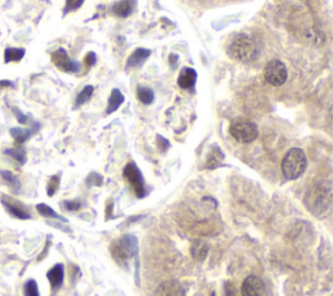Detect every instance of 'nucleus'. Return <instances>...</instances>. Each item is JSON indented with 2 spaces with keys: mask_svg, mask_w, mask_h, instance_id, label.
I'll list each match as a JSON object with an SVG mask.
<instances>
[{
  "mask_svg": "<svg viewBox=\"0 0 333 296\" xmlns=\"http://www.w3.org/2000/svg\"><path fill=\"white\" fill-rule=\"evenodd\" d=\"M124 101L125 98L121 91L117 90V88L112 90L111 95H110V98H108V104H107V109H106V113H107V115H111V113H113L114 111H117L118 108L121 107V104Z\"/></svg>",
  "mask_w": 333,
  "mask_h": 296,
  "instance_id": "15",
  "label": "nucleus"
},
{
  "mask_svg": "<svg viewBox=\"0 0 333 296\" xmlns=\"http://www.w3.org/2000/svg\"><path fill=\"white\" fill-rule=\"evenodd\" d=\"M1 203H3L4 208L8 211V213H10L13 217H17V219L20 220L31 219V215L29 213V211L24 208V206H21L20 202H14L10 198L5 196V198L1 199Z\"/></svg>",
  "mask_w": 333,
  "mask_h": 296,
  "instance_id": "9",
  "label": "nucleus"
},
{
  "mask_svg": "<svg viewBox=\"0 0 333 296\" xmlns=\"http://www.w3.org/2000/svg\"><path fill=\"white\" fill-rule=\"evenodd\" d=\"M137 95H138L139 101H141V103H143V104H146V105L151 104L152 101H154V99H155L154 91H152L151 88H148V87H139L138 91H137Z\"/></svg>",
  "mask_w": 333,
  "mask_h": 296,
  "instance_id": "22",
  "label": "nucleus"
},
{
  "mask_svg": "<svg viewBox=\"0 0 333 296\" xmlns=\"http://www.w3.org/2000/svg\"><path fill=\"white\" fill-rule=\"evenodd\" d=\"M124 178L130 183L131 189L138 198H143L146 195L145 179L141 170L134 162H129L124 169Z\"/></svg>",
  "mask_w": 333,
  "mask_h": 296,
  "instance_id": "6",
  "label": "nucleus"
},
{
  "mask_svg": "<svg viewBox=\"0 0 333 296\" xmlns=\"http://www.w3.org/2000/svg\"><path fill=\"white\" fill-rule=\"evenodd\" d=\"M5 153H7L8 156H10L12 158H14L16 161L20 162L21 165H24L25 162H26V151H25L24 147H21V146H18V147L16 148L7 149Z\"/></svg>",
  "mask_w": 333,
  "mask_h": 296,
  "instance_id": "20",
  "label": "nucleus"
},
{
  "mask_svg": "<svg viewBox=\"0 0 333 296\" xmlns=\"http://www.w3.org/2000/svg\"><path fill=\"white\" fill-rule=\"evenodd\" d=\"M264 78L271 86L280 87L288 79V69L281 60H271L264 68Z\"/></svg>",
  "mask_w": 333,
  "mask_h": 296,
  "instance_id": "5",
  "label": "nucleus"
},
{
  "mask_svg": "<svg viewBox=\"0 0 333 296\" xmlns=\"http://www.w3.org/2000/svg\"><path fill=\"white\" fill-rule=\"evenodd\" d=\"M64 206L68 211H78L81 208V203L74 200V202H64Z\"/></svg>",
  "mask_w": 333,
  "mask_h": 296,
  "instance_id": "28",
  "label": "nucleus"
},
{
  "mask_svg": "<svg viewBox=\"0 0 333 296\" xmlns=\"http://www.w3.org/2000/svg\"><path fill=\"white\" fill-rule=\"evenodd\" d=\"M0 175H1V178L7 183L9 189H12L13 191H18L21 189V182L16 174H13L9 170H1Z\"/></svg>",
  "mask_w": 333,
  "mask_h": 296,
  "instance_id": "18",
  "label": "nucleus"
},
{
  "mask_svg": "<svg viewBox=\"0 0 333 296\" xmlns=\"http://www.w3.org/2000/svg\"><path fill=\"white\" fill-rule=\"evenodd\" d=\"M195 82H197V72L193 68H182L181 73L179 77V86L184 90H189V88L194 87Z\"/></svg>",
  "mask_w": 333,
  "mask_h": 296,
  "instance_id": "11",
  "label": "nucleus"
},
{
  "mask_svg": "<svg viewBox=\"0 0 333 296\" xmlns=\"http://www.w3.org/2000/svg\"><path fill=\"white\" fill-rule=\"evenodd\" d=\"M228 54L234 60L242 61V63H249V61L255 60L258 54H259V51H258L255 42L252 41L249 35L238 34L229 43Z\"/></svg>",
  "mask_w": 333,
  "mask_h": 296,
  "instance_id": "1",
  "label": "nucleus"
},
{
  "mask_svg": "<svg viewBox=\"0 0 333 296\" xmlns=\"http://www.w3.org/2000/svg\"><path fill=\"white\" fill-rule=\"evenodd\" d=\"M0 86H5V87H7V86H10V87H13V84L10 83L9 81H1L0 82Z\"/></svg>",
  "mask_w": 333,
  "mask_h": 296,
  "instance_id": "30",
  "label": "nucleus"
},
{
  "mask_svg": "<svg viewBox=\"0 0 333 296\" xmlns=\"http://www.w3.org/2000/svg\"><path fill=\"white\" fill-rule=\"evenodd\" d=\"M135 0H121L113 7V13L117 17L126 18L134 12Z\"/></svg>",
  "mask_w": 333,
  "mask_h": 296,
  "instance_id": "14",
  "label": "nucleus"
},
{
  "mask_svg": "<svg viewBox=\"0 0 333 296\" xmlns=\"http://www.w3.org/2000/svg\"><path fill=\"white\" fill-rule=\"evenodd\" d=\"M14 113H16V116H17V118H18V122H20V124H26V122H27L26 116L22 115V113H21L18 109H16V111H14Z\"/></svg>",
  "mask_w": 333,
  "mask_h": 296,
  "instance_id": "29",
  "label": "nucleus"
},
{
  "mask_svg": "<svg viewBox=\"0 0 333 296\" xmlns=\"http://www.w3.org/2000/svg\"><path fill=\"white\" fill-rule=\"evenodd\" d=\"M47 278L52 289H60L63 282H64V266H63V264H56L54 268H51L47 273Z\"/></svg>",
  "mask_w": 333,
  "mask_h": 296,
  "instance_id": "12",
  "label": "nucleus"
},
{
  "mask_svg": "<svg viewBox=\"0 0 333 296\" xmlns=\"http://www.w3.org/2000/svg\"><path fill=\"white\" fill-rule=\"evenodd\" d=\"M85 0H67V4H65V13L71 12V10H76L81 7L84 4Z\"/></svg>",
  "mask_w": 333,
  "mask_h": 296,
  "instance_id": "26",
  "label": "nucleus"
},
{
  "mask_svg": "<svg viewBox=\"0 0 333 296\" xmlns=\"http://www.w3.org/2000/svg\"><path fill=\"white\" fill-rule=\"evenodd\" d=\"M95 60H97V56H95L94 52H89V54L85 56L84 63H85V65H86V67L90 68V67H93V65L95 64Z\"/></svg>",
  "mask_w": 333,
  "mask_h": 296,
  "instance_id": "27",
  "label": "nucleus"
},
{
  "mask_svg": "<svg viewBox=\"0 0 333 296\" xmlns=\"http://www.w3.org/2000/svg\"><path fill=\"white\" fill-rule=\"evenodd\" d=\"M111 252L113 259L118 264L126 265L129 257L134 256L135 252H137V239L131 235L124 236L120 242L112 243Z\"/></svg>",
  "mask_w": 333,
  "mask_h": 296,
  "instance_id": "4",
  "label": "nucleus"
},
{
  "mask_svg": "<svg viewBox=\"0 0 333 296\" xmlns=\"http://www.w3.org/2000/svg\"><path fill=\"white\" fill-rule=\"evenodd\" d=\"M51 60L57 69H60L61 72H65V73H73V72L80 71V64L68 56L64 48H59L55 51L54 54L51 55Z\"/></svg>",
  "mask_w": 333,
  "mask_h": 296,
  "instance_id": "7",
  "label": "nucleus"
},
{
  "mask_svg": "<svg viewBox=\"0 0 333 296\" xmlns=\"http://www.w3.org/2000/svg\"><path fill=\"white\" fill-rule=\"evenodd\" d=\"M34 132H35V129L13 128V129H10V135L13 137L14 142H16V145L21 146V145H24L25 142L30 138Z\"/></svg>",
  "mask_w": 333,
  "mask_h": 296,
  "instance_id": "16",
  "label": "nucleus"
},
{
  "mask_svg": "<svg viewBox=\"0 0 333 296\" xmlns=\"http://www.w3.org/2000/svg\"><path fill=\"white\" fill-rule=\"evenodd\" d=\"M209 244H206L202 240H197L193 243L192 246V255L197 261H203L206 259V256L209 253Z\"/></svg>",
  "mask_w": 333,
  "mask_h": 296,
  "instance_id": "17",
  "label": "nucleus"
},
{
  "mask_svg": "<svg viewBox=\"0 0 333 296\" xmlns=\"http://www.w3.org/2000/svg\"><path fill=\"white\" fill-rule=\"evenodd\" d=\"M151 55V51L147 50V48H137V50L133 51V54L129 56L128 63H126V67L128 68H138L141 67Z\"/></svg>",
  "mask_w": 333,
  "mask_h": 296,
  "instance_id": "13",
  "label": "nucleus"
},
{
  "mask_svg": "<svg viewBox=\"0 0 333 296\" xmlns=\"http://www.w3.org/2000/svg\"><path fill=\"white\" fill-rule=\"evenodd\" d=\"M159 296H184L185 291L181 287L179 282L176 281H168V282L162 283L158 289Z\"/></svg>",
  "mask_w": 333,
  "mask_h": 296,
  "instance_id": "10",
  "label": "nucleus"
},
{
  "mask_svg": "<svg viewBox=\"0 0 333 296\" xmlns=\"http://www.w3.org/2000/svg\"><path fill=\"white\" fill-rule=\"evenodd\" d=\"M37 211L39 213H41L43 217H50V219H56V220H61V221H67V220L63 217V216L57 215L56 212H55L54 209L51 208V207H48L47 204H44V203H41V204H38L37 206Z\"/></svg>",
  "mask_w": 333,
  "mask_h": 296,
  "instance_id": "21",
  "label": "nucleus"
},
{
  "mask_svg": "<svg viewBox=\"0 0 333 296\" xmlns=\"http://www.w3.org/2000/svg\"><path fill=\"white\" fill-rule=\"evenodd\" d=\"M24 295L25 296H41L39 295V289L38 283L34 280H29L24 286Z\"/></svg>",
  "mask_w": 333,
  "mask_h": 296,
  "instance_id": "24",
  "label": "nucleus"
},
{
  "mask_svg": "<svg viewBox=\"0 0 333 296\" xmlns=\"http://www.w3.org/2000/svg\"><path fill=\"white\" fill-rule=\"evenodd\" d=\"M93 92H94V87L93 86H86V87H84V90L76 98V107H80V105L88 103L91 99V96H93Z\"/></svg>",
  "mask_w": 333,
  "mask_h": 296,
  "instance_id": "23",
  "label": "nucleus"
},
{
  "mask_svg": "<svg viewBox=\"0 0 333 296\" xmlns=\"http://www.w3.org/2000/svg\"><path fill=\"white\" fill-rule=\"evenodd\" d=\"M307 168V158L305 152L300 148H292L286 152L281 162V170L286 179H297L305 173Z\"/></svg>",
  "mask_w": 333,
  "mask_h": 296,
  "instance_id": "2",
  "label": "nucleus"
},
{
  "mask_svg": "<svg viewBox=\"0 0 333 296\" xmlns=\"http://www.w3.org/2000/svg\"><path fill=\"white\" fill-rule=\"evenodd\" d=\"M59 185H60V175H54L52 178L50 179L47 185V194L48 196H54L55 192L59 189Z\"/></svg>",
  "mask_w": 333,
  "mask_h": 296,
  "instance_id": "25",
  "label": "nucleus"
},
{
  "mask_svg": "<svg viewBox=\"0 0 333 296\" xmlns=\"http://www.w3.org/2000/svg\"><path fill=\"white\" fill-rule=\"evenodd\" d=\"M25 56V50L24 48H7L5 50V52H4V61L5 63H12V61H14V63H17V61L22 60V58Z\"/></svg>",
  "mask_w": 333,
  "mask_h": 296,
  "instance_id": "19",
  "label": "nucleus"
},
{
  "mask_svg": "<svg viewBox=\"0 0 333 296\" xmlns=\"http://www.w3.org/2000/svg\"><path fill=\"white\" fill-rule=\"evenodd\" d=\"M230 135L236 141L241 142V143H250L254 142L258 138V126L252 121H249L246 118H236L234 121L230 124Z\"/></svg>",
  "mask_w": 333,
  "mask_h": 296,
  "instance_id": "3",
  "label": "nucleus"
},
{
  "mask_svg": "<svg viewBox=\"0 0 333 296\" xmlns=\"http://www.w3.org/2000/svg\"><path fill=\"white\" fill-rule=\"evenodd\" d=\"M242 296H266V285L259 277L249 276L241 286Z\"/></svg>",
  "mask_w": 333,
  "mask_h": 296,
  "instance_id": "8",
  "label": "nucleus"
}]
</instances>
